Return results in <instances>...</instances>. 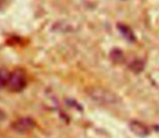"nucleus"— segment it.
Returning a JSON list of instances; mask_svg holds the SVG:
<instances>
[{"instance_id":"obj_1","label":"nucleus","mask_w":159,"mask_h":138,"mask_svg":"<svg viewBox=\"0 0 159 138\" xmlns=\"http://www.w3.org/2000/svg\"><path fill=\"white\" fill-rule=\"evenodd\" d=\"M89 94L93 101L103 105H115L120 101L117 95L109 92V91L103 90V88H93L90 91Z\"/></svg>"},{"instance_id":"obj_2","label":"nucleus","mask_w":159,"mask_h":138,"mask_svg":"<svg viewBox=\"0 0 159 138\" xmlns=\"http://www.w3.org/2000/svg\"><path fill=\"white\" fill-rule=\"evenodd\" d=\"M7 85H8L9 90L12 91V92H21L26 86L25 77L20 71H14V72L10 73V75H9Z\"/></svg>"},{"instance_id":"obj_3","label":"nucleus","mask_w":159,"mask_h":138,"mask_svg":"<svg viewBox=\"0 0 159 138\" xmlns=\"http://www.w3.org/2000/svg\"><path fill=\"white\" fill-rule=\"evenodd\" d=\"M35 126V121L32 118H21L17 121H15L13 123L12 127L16 131L17 133H25L30 131Z\"/></svg>"},{"instance_id":"obj_4","label":"nucleus","mask_w":159,"mask_h":138,"mask_svg":"<svg viewBox=\"0 0 159 138\" xmlns=\"http://www.w3.org/2000/svg\"><path fill=\"white\" fill-rule=\"evenodd\" d=\"M130 128H131V131L134 134L140 137H145L147 135H149V128L145 124L141 123V122L132 121L130 123Z\"/></svg>"},{"instance_id":"obj_5","label":"nucleus","mask_w":159,"mask_h":138,"mask_svg":"<svg viewBox=\"0 0 159 138\" xmlns=\"http://www.w3.org/2000/svg\"><path fill=\"white\" fill-rule=\"evenodd\" d=\"M118 29H119L120 34L125 37V39H127L128 41L132 42L135 41V36H134L133 32L128 27L127 25H124V24H118Z\"/></svg>"},{"instance_id":"obj_6","label":"nucleus","mask_w":159,"mask_h":138,"mask_svg":"<svg viewBox=\"0 0 159 138\" xmlns=\"http://www.w3.org/2000/svg\"><path fill=\"white\" fill-rule=\"evenodd\" d=\"M130 68L134 71V72H140L144 69V63L142 61H134L133 63L130 65Z\"/></svg>"},{"instance_id":"obj_7","label":"nucleus","mask_w":159,"mask_h":138,"mask_svg":"<svg viewBox=\"0 0 159 138\" xmlns=\"http://www.w3.org/2000/svg\"><path fill=\"white\" fill-rule=\"evenodd\" d=\"M9 75H10V73H9L7 70H3V69L0 70V88L3 85H7Z\"/></svg>"},{"instance_id":"obj_8","label":"nucleus","mask_w":159,"mask_h":138,"mask_svg":"<svg viewBox=\"0 0 159 138\" xmlns=\"http://www.w3.org/2000/svg\"><path fill=\"white\" fill-rule=\"evenodd\" d=\"M111 57H113L114 61L116 62H119L122 59V57H124V55H122V52L119 50H115L113 51V53H111Z\"/></svg>"},{"instance_id":"obj_9","label":"nucleus","mask_w":159,"mask_h":138,"mask_svg":"<svg viewBox=\"0 0 159 138\" xmlns=\"http://www.w3.org/2000/svg\"><path fill=\"white\" fill-rule=\"evenodd\" d=\"M4 118H6V113H4L2 110H0V121L4 120Z\"/></svg>"}]
</instances>
